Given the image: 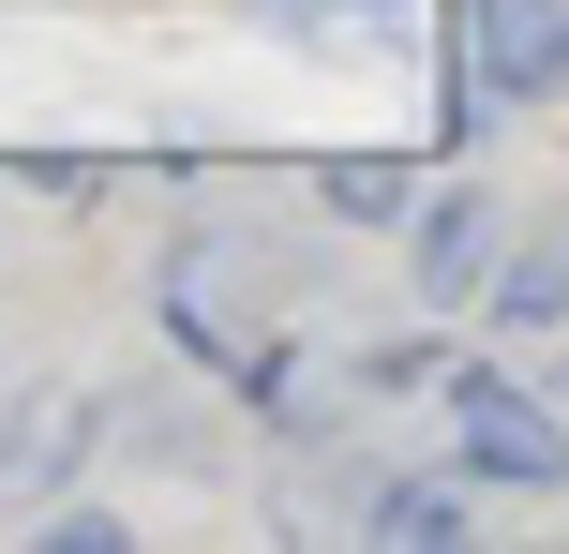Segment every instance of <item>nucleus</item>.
<instances>
[{
    "instance_id": "obj_1",
    "label": "nucleus",
    "mask_w": 569,
    "mask_h": 554,
    "mask_svg": "<svg viewBox=\"0 0 569 554\" xmlns=\"http://www.w3.org/2000/svg\"><path fill=\"white\" fill-rule=\"evenodd\" d=\"M450 465L510 480V495H569V405L510 390L495 360H450Z\"/></svg>"
},
{
    "instance_id": "obj_2",
    "label": "nucleus",
    "mask_w": 569,
    "mask_h": 554,
    "mask_svg": "<svg viewBox=\"0 0 569 554\" xmlns=\"http://www.w3.org/2000/svg\"><path fill=\"white\" fill-rule=\"evenodd\" d=\"M465 75H480L495 105L555 90L569 75V0H465Z\"/></svg>"
},
{
    "instance_id": "obj_3",
    "label": "nucleus",
    "mask_w": 569,
    "mask_h": 554,
    "mask_svg": "<svg viewBox=\"0 0 569 554\" xmlns=\"http://www.w3.org/2000/svg\"><path fill=\"white\" fill-rule=\"evenodd\" d=\"M405 255H420V300H435V315H450V300H495V195L450 180V195L405 225Z\"/></svg>"
},
{
    "instance_id": "obj_4",
    "label": "nucleus",
    "mask_w": 569,
    "mask_h": 554,
    "mask_svg": "<svg viewBox=\"0 0 569 554\" xmlns=\"http://www.w3.org/2000/svg\"><path fill=\"white\" fill-rule=\"evenodd\" d=\"M315 195H330V225H405V210H420V165H390V150H330Z\"/></svg>"
},
{
    "instance_id": "obj_5",
    "label": "nucleus",
    "mask_w": 569,
    "mask_h": 554,
    "mask_svg": "<svg viewBox=\"0 0 569 554\" xmlns=\"http://www.w3.org/2000/svg\"><path fill=\"white\" fill-rule=\"evenodd\" d=\"M375 540H465V480H390L375 495Z\"/></svg>"
}]
</instances>
